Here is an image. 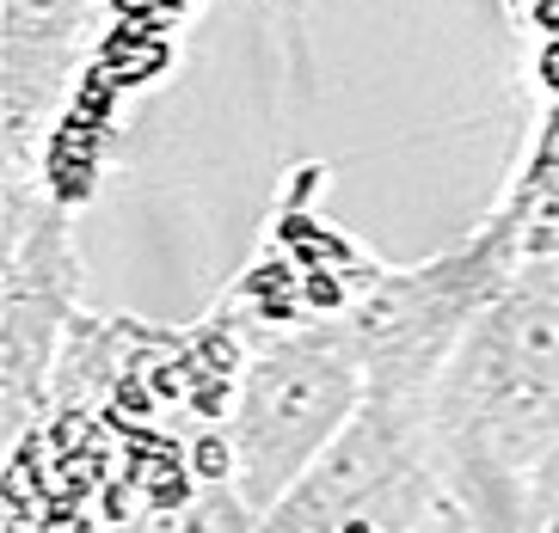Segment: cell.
<instances>
[{"mask_svg": "<svg viewBox=\"0 0 559 533\" xmlns=\"http://www.w3.org/2000/svg\"><path fill=\"white\" fill-rule=\"evenodd\" d=\"M437 467L479 533H510L528 472L559 441V258L516 264L455 343L437 399Z\"/></svg>", "mask_w": 559, "mask_h": 533, "instance_id": "obj_1", "label": "cell"}, {"mask_svg": "<svg viewBox=\"0 0 559 533\" xmlns=\"http://www.w3.org/2000/svg\"><path fill=\"white\" fill-rule=\"evenodd\" d=\"M362 392L369 362L350 307L301 319L296 331H277L247 355L222 417V472L252 516L283 502V490L345 436V423L362 411Z\"/></svg>", "mask_w": 559, "mask_h": 533, "instance_id": "obj_2", "label": "cell"}, {"mask_svg": "<svg viewBox=\"0 0 559 533\" xmlns=\"http://www.w3.org/2000/svg\"><path fill=\"white\" fill-rule=\"evenodd\" d=\"M516 264H523L516 240L504 233L498 215H486L467 240H455L437 258L369 276L362 294L350 301L362 362H369V392L406 404L437 399V380H443L455 343L467 338V325L510 282Z\"/></svg>", "mask_w": 559, "mask_h": 533, "instance_id": "obj_3", "label": "cell"}, {"mask_svg": "<svg viewBox=\"0 0 559 533\" xmlns=\"http://www.w3.org/2000/svg\"><path fill=\"white\" fill-rule=\"evenodd\" d=\"M81 252L68 203L32 172H7V245H0V404L25 436L50 411V374L74 325Z\"/></svg>", "mask_w": 559, "mask_h": 533, "instance_id": "obj_4", "label": "cell"}, {"mask_svg": "<svg viewBox=\"0 0 559 533\" xmlns=\"http://www.w3.org/2000/svg\"><path fill=\"white\" fill-rule=\"evenodd\" d=\"M492 215L516 240V258L523 264L559 258V98L542 105V117H535L516 166H510V184L492 203Z\"/></svg>", "mask_w": 559, "mask_h": 533, "instance_id": "obj_5", "label": "cell"}, {"mask_svg": "<svg viewBox=\"0 0 559 533\" xmlns=\"http://www.w3.org/2000/svg\"><path fill=\"white\" fill-rule=\"evenodd\" d=\"M111 533H259V516H252L240 490L215 472L210 485H198V497L185 502H154L142 516L117 521Z\"/></svg>", "mask_w": 559, "mask_h": 533, "instance_id": "obj_6", "label": "cell"}, {"mask_svg": "<svg viewBox=\"0 0 559 533\" xmlns=\"http://www.w3.org/2000/svg\"><path fill=\"white\" fill-rule=\"evenodd\" d=\"M510 533H559V441L547 448L542 467L528 472L516 516H510Z\"/></svg>", "mask_w": 559, "mask_h": 533, "instance_id": "obj_7", "label": "cell"}, {"mask_svg": "<svg viewBox=\"0 0 559 533\" xmlns=\"http://www.w3.org/2000/svg\"><path fill=\"white\" fill-rule=\"evenodd\" d=\"M425 533H479V528H474V516L461 509V497H449V502H443V516L430 521Z\"/></svg>", "mask_w": 559, "mask_h": 533, "instance_id": "obj_8", "label": "cell"}]
</instances>
